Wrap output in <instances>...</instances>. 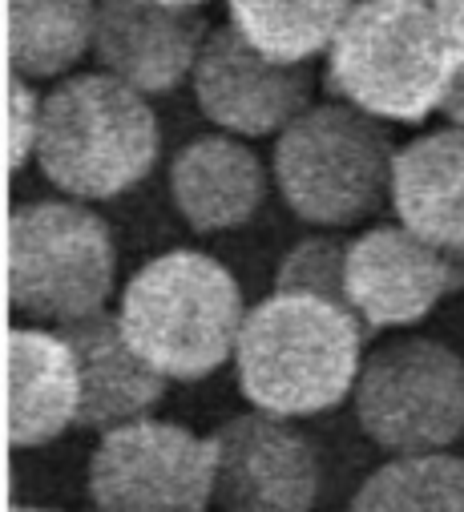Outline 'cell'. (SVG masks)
I'll use <instances>...</instances> for the list:
<instances>
[{
	"label": "cell",
	"instance_id": "1",
	"mask_svg": "<svg viewBox=\"0 0 464 512\" xmlns=\"http://www.w3.org/2000/svg\"><path fill=\"white\" fill-rule=\"evenodd\" d=\"M360 315L343 303L275 291L247 311L235 367L239 392L255 412L307 420L335 412L356 392L364 367Z\"/></svg>",
	"mask_w": 464,
	"mask_h": 512
},
{
	"label": "cell",
	"instance_id": "2",
	"mask_svg": "<svg viewBox=\"0 0 464 512\" xmlns=\"http://www.w3.org/2000/svg\"><path fill=\"white\" fill-rule=\"evenodd\" d=\"M130 347L166 379H206L239 347L243 287L202 250H166L122 291L118 307Z\"/></svg>",
	"mask_w": 464,
	"mask_h": 512
},
{
	"label": "cell",
	"instance_id": "3",
	"mask_svg": "<svg viewBox=\"0 0 464 512\" xmlns=\"http://www.w3.org/2000/svg\"><path fill=\"white\" fill-rule=\"evenodd\" d=\"M162 130L146 93L113 73L65 77L41 105L37 166L77 202H109L158 162Z\"/></svg>",
	"mask_w": 464,
	"mask_h": 512
},
{
	"label": "cell",
	"instance_id": "4",
	"mask_svg": "<svg viewBox=\"0 0 464 512\" xmlns=\"http://www.w3.org/2000/svg\"><path fill=\"white\" fill-rule=\"evenodd\" d=\"M452 81L432 0H356L327 49V93L380 121H424Z\"/></svg>",
	"mask_w": 464,
	"mask_h": 512
},
{
	"label": "cell",
	"instance_id": "5",
	"mask_svg": "<svg viewBox=\"0 0 464 512\" xmlns=\"http://www.w3.org/2000/svg\"><path fill=\"white\" fill-rule=\"evenodd\" d=\"M392 138L380 117L327 101L303 109L275 142L271 174L283 206L311 226H352L392 198Z\"/></svg>",
	"mask_w": 464,
	"mask_h": 512
},
{
	"label": "cell",
	"instance_id": "6",
	"mask_svg": "<svg viewBox=\"0 0 464 512\" xmlns=\"http://www.w3.org/2000/svg\"><path fill=\"white\" fill-rule=\"evenodd\" d=\"M118 279L109 222L81 202H25L9 218V303L41 323L105 311Z\"/></svg>",
	"mask_w": 464,
	"mask_h": 512
},
{
	"label": "cell",
	"instance_id": "7",
	"mask_svg": "<svg viewBox=\"0 0 464 512\" xmlns=\"http://www.w3.org/2000/svg\"><path fill=\"white\" fill-rule=\"evenodd\" d=\"M360 432L392 456H432L464 436V355L440 339L376 347L356 379Z\"/></svg>",
	"mask_w": 464,
	"mask_h": 512
},
{
	"label": "cell",
	"instance_id": "8",
	"mask_svg": "<svg viewBox=\"0 0 464 512\" xmlns=\"http://www.w3.org/2000/svg\"><path fill=\"white\" fill-rule=\"evenodd\" d=\"M214 472L210 436L146 416L97 440L85 484L97 512H210Z\"/></svg>",
	"mask_w": 464,
	"mask_h": 512
},
{
	"label": "cell",
	"instance_id": "9",
	"mask_svg": "<svg viewBox=\"0 0 464 512\" xmlns=\"http://www.w3.org/2000/svg\"><path fill=\"white\" fill-rule=\"evenodd\" d=\"M218 512H311L323 484L315 444L283 416L247 412L210 432Z\"/></svg>",
	"mask_w": 464,
	"mask_h": 512
},
{
	"label": "cell",
	"instance_id": "10",
	"mask_svg": "<svg viewBox=\"0 0 464 512\" xmlns=\"http://www.w3.org/2000/svg\"><path fill=\"white\" fill-rule=\"evenodd\" d=\"M315 69L311 65H275L255 53L235 25L210 29L202 57L194 65V101L226 134L267 138L311 109Z\"/></svg>",
	"mask_w": 464,
	"mask_h": 512
},
{
	"label": "cell",
	"instance_id": "11",
	"mask_svg": "<svg viewBox=\"0 0 464 512\" xmlns=\"http://www.w3.org/2000/svg\"><path fill=\"white\" fill-rule=\"evenodd\" d=\"M460 263L408 226H372L347 242V307L368 331L412 327L464 287Z\"/></svg>",
	"mask_w": 464,
	"mask_h": 512
},
{
	"label": "cell",
	"instance_id": "12",
	"mask_svg": "<svg viewBox=\"0 0 464 512\" xmlns=\"http://www.w3.org/2000/svg\"><path fill=\"white\" fill-rule=\"evenodd\" d=\"M210 37L198 0H97L93 53L101 73L158 97L178 89Z\"/></svg>",
	"mask_w": 464,
	"mask_h": 512
},
{
	"label": "cell",
	"instance_id": "13",
	"mask_svg": "<svg viewBox=\"0 0 464 512\" xmlns=\"http://www.w3.org/2000/svg\"><path fill=\"white\" fill-rule=\"evenodd\" d=\"M81 367V412L77 428L85 432H113L122 424L146 420L166 400V375L154 371L126 339L122 319L97 311L89 319L57 327Z\"/></svg>",
	"mask_w": 464,
	"mask_h": 512
},
{
	"label": "cell",
	"instance_id": "14",
	"mask_svg": "<svg viewBox=\"0 0 464 512\" xmlns=\"http://www.w3.org/2000/svg\"><path fill=\"white\" fill-rule=\"evenodd\" d=\"M170 198L194 234L239 230L267 198V166L230 134H202L174 154Z\"/></svg>",
	"mask_w": 464,
	"mask_h": 512
},
{
	"label": "cell",
	"instance_id": "15",
	"mask_svg": "<svg viewBox=\"0 0 464 512\" xmlns=\"http://www.w3.org/2000/svg\"><path fill=\"white\" fill-rule=\"evenodd\" d=\"M81 412V367L61 331H9V440L45 448Z\"/></svg>",
	"mask_w": 464,
	"mask_h": 512
},
{
	"label": "cell",
	"instance_id": "16",
	"mask_svg": "<svg viewBox=\"0 0 464 512\" xmlns=\"http://www.w3.org/2000/svg\"><path fill=\"white\" fill-rule=\"evenodd\" d=\"M392 206L428 246L464 259V130H432L396 150Z\"/></svg>",
	"mask_w": 464,
	"mask_h": 512
},
{
	"label": "cell",
	"instance_id": "17",
	"mask_svg": "<svg viewBox=\"0 0 464 512\" xmlns=\"http://www.w3.org/2000/svg\"><path fill=\"white\" fill-rule=\"evenodd\" d=\"M356 0H226L230 25L275 65H307L327 53Z\"/></svg>",
	"mask_w": 464,
	"mask_h": 512
},
{
	"label": "cell",
	"instance_id": "18",
	"mask_svg": "<svg viewBox=\"0 0 464 512\" xmlns=\"http://www.w3.org/2000/svg\"><path fill=\"white\" fill-rule=\"evenodd\" d=\"M97 29V0H9V65L21 77L69 73Z\"/></svg>",
	"mask_w": 464,
	"mask_h": 512
},
{
	"label": "cell",
	"instance_id": "19",
	"mask_svg": "<svg viewBox=\"0 0 464 512\" xmlns=\"http://www.w3.org/2000/svg\"><path fill=\"white\" fill-rule=\"evenodd\" d=\"M347 512H464V456H396L360 484Z\"/></svg>",
	"mask_w": 464,
	"mask_h": 512
},
{
	"label": "cell",
	"instance_id": "20",
	"mask_svg": "<svg viewBox=\"0 0 464 512\" xmlns=\"http://www.w3.org/2000/svg\"><path fill=\"white\" fill-rule=\"evenodd\" d=\"M275 291L319 295L347 307V242L335 234H315L291 246L275 271Z\"/></svg>",
	"mask_w": 464,
	"mask_h": 512
},
{
	"label": "cell",
	"instance_id": "21",
	"mask_svg": "<svg viewBox=\"0 0 464 512\" xmlns=\"http://www.w3.org/2000/svg\"><path fill=\"white\" fill-rule=\"evenodd\" d=\"M41 105H45V97H37L29 89V77L13 73V85H9V166L13 170H21L37 154Z\"/></svg>",
	"mask_w": 464,
	"mask_h": 512
},
{
	"label": "cell",
	"instance_id": "22",
	"mask_svg": "<svg viewBox=\"0 0 464 512\" xmlns=\"http://www.w3.org/2000/svg\"><path fill=\"white\" fill-rule=\"evenodd\" d=\"M452 65H464V0H432Z\"/></svg>",
	"mask_w": 464,
	"mask_h": 512
},
{
	"label": "cell",
	"instance_id": "23",
	"mask_svg": "<svg viewBox=\"0 0 464 512\" xmlns=\"http://www.w3.org/2000/svg\"><path fill=\"white\" fill-rule=\"evenodd\" d=\"M440 113L448 117V125L464 130V65H452V81H448V89H444Z\"/></svg>",
	"mask_w": 464,
	"mask_h": 512
},
{
	"label": "cell",
	"instance_id": "24",
	"mask_svg": "<svg viewBox=\"0 0 464 512\" xmlns=\"http://www.w3.org/2000/svg\"><path fill=\"white\" fill-rule=\"evenodd\" d=\"M13 512H49V508H13Z\"/></svg>",
	"mask_w": 464,
	"mask_h": 512
}]
</instances>
